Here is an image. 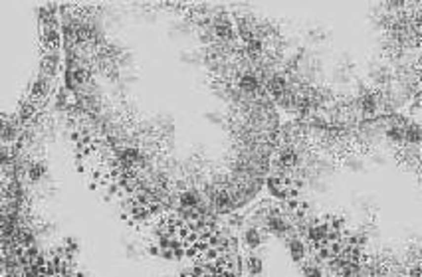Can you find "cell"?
Listing matches in <instances>:
<instances>
[{"label": "cell", "instance_id": "obj_6", "mask_svg": "<svg viewBox=\"0 0 422 277\" xmlns=\"http://www.w3.org/2000/svg\"><path fill=\"white\" fill-rule=\"evenodd\" d=\"M262 230L260 228H250L248 232H246V245L248 247H252V249H256V247H260V243H262V234H260Z\"/></svg>", "mask_w": 422, "mask_h": 277}, {"label": "cell", "instance_id": "obj_1", "mask_svg": "<svg viewBox=\"0 0 422 277\" xmlns=\"http://www.w3.org/2000/svg\"><path fill=\"white\" fill-rule=\"evenodd\" d=\"M62 46V36H60V30H58V22H52V24H42V30H40V48L44 54H58Z\"/></svg>", "mask_w": 422, "mask_h": 277}, {"label": "cell", "instance_id": "obj_3", "mask_svg": "<svg viewBox=\"0 0 422 277\" xmlns=\"http://www.w3.org/2000/svg\"><path fill=\"white\" fill-rule=\"evenodd\" d=\"M40 68H42V73H44V77H48V79L56 77V73H58V68H60V58H58V54H44Z\"/></svg>", "mask_w": 422, "mask_h": 277}, {"label": "cell", "instance_id": "obj_8", "mask_svg": "<svg viewBox=\"0 0 422 277\" xmlns=\"http://www.w3.org/2000/svg\"><path fill=\"white\" fill-rule=\"evenodd\" d=\"M302 271L306 277H323V269L319 267V263H304Z\"/></svg>", "mask_w": 422, "mask_h": 277}, {"label": "cell", "instance_id": "obj_5", "mask_svg": "<svg viewBox=\"0 0 422 277\" xmlns=\"http://www.w3.org/2000/svg\"><path fill=\"white\" fill-rule=\"evenodd\" d=\"M288 245H290V253H292V259H294V261H304L306 253L309 251V249H307V245H306V242H304V240H300V238H292V240H288Z\"/></svg>", "mask_w": 422, "mask_h": 277}, {"label": "cell", "instance_id": "obj_7", "mask_svg": "<svg viewBox=\"0 0 422 277\" xmlns=\"http://www.w3.org/2000/svg\"><path fill=\"white\" fill-rule=\"evenodd\" d=\"M26 171H28L30 182H36V180H40L42 174H44V165H42V163H32L30 169H26Z\"/></svg>", "mask_w": 422, "mask_h": 277}, {"label": "cell", "instance_id": "obj_9", "mask_svg": "<svg viewBox=\"0 0 422 277\" xmlns=\"http://www.w3.org/2000/svg\"><path fill=\"white\" fill-rule=\"evenodd\" d=\"M248 271L252 275H260L262 273V259L256 257V255H250L248 257Z\"/></svg>", "mask_w": 422, "mask_h": 277}, {"label": "cell", "instance_id": "obj_4", "mask_svg": "<svg viewBox=\"0 0 422 277\" xmlns=\"http://www.w3.org/2000/svg\"><path fill=\"white\" fill-rule=\"evenodd\" d=\"M200 194L194 190V188H185L179 192V204L181 208H198L200 204Z\"/></svg>", "mask_w": 422, "mask_h": 277}, {"label": "cell", "instance_id": "obj_2", "mask_svg": "<svg viewBox=\"0 0 422 277\" xmlns=\"http://www.w3.org/2000/svg\"><path fill=\"white\" fill-rule=\"evenodd\" d=\"M50 95V79L48 77H38L34 83H32V89H30V101L36 105V107H42L46 103Z\"/></svg>", "mask_w": 422, "mask_h": 277}]
</instances>
